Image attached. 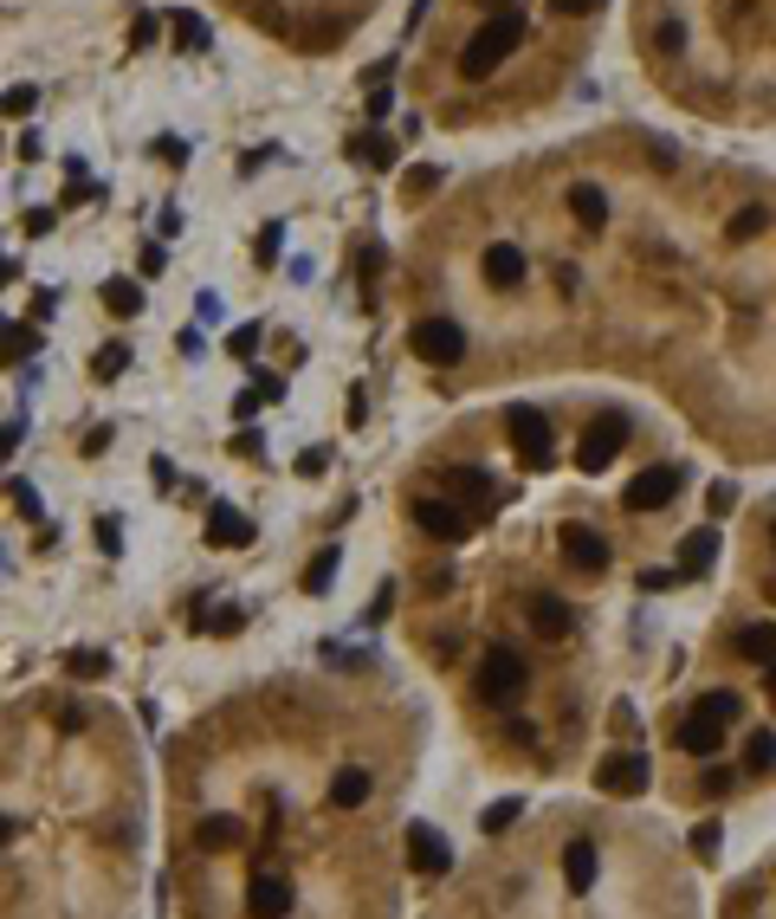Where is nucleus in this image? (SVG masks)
<instances>
[{"label": "nucleus", "mask_w": 776, "mask_h": 919, "mask_svg": "<svg viewBox=\"0 0 776 919\" xmlns=\"http://www.w3.org/2000/svg\"><path fill=\"white\" fill-rule=\"evenodd\" d=\"M673 493H680V467H647L635 486L622 493V505H628V512H660Z\"/></svg>", "instance_id": "1a4fd4ad"}, {"label": "nucleus", "mask_w": 776, "mask_h": 919, "mask_svg": "<svg viewBox=\"0 0 776 919\" xmlns=\"http://www.w3.org/2000/svg\"><path fill=\"white\" fill-rule=\"evenodd\" d=\"M711 558H718V531H686V538H680V570H686V576L711 570Z\"/></svg>", "instance_id": "6ab92c4d"}, {"label": "nucleus", "mask_w": 776, "mask_h": 919, "mask_svg": "<svg viewBox=\"0 0 776 919\" xmlns=\"http://www.w3.org/2000/svg\"><path fill=\"white\" fill-rule=\"evenodd\" d=\"M104 667H111V660H104V654H78V660H71V674H84V680H97V674H104Z\"/></svg>", "instance_id": "ea45409f"}, {"label": "nucleus", "mask_w": 776, "mask_h": 919, "mask_svg": "<svg viewBox=\"0 0 776 919\" xmlns=\"http://www.w3.org/2000/svg\"><path fill=\"white\" fill-rule=\"evenodd\" d=\"M175 39H182L188 53H208V20H201V13H175Z\"/></svg>", "instance_id": "c756f323"}, {"label": "nucleus", "mask_w": 776, "mask_h": 919, "mask_svg": "<svg viewBox=\"0 0 776 919\" xmlns=\"http://www.w3.org/2000/svg\"><path fill=\"white\" fill-rule=\"evenodd\" d=\"M246 914H253V919H285V914H291V881L273 874V868H266V874H253V881H246Z\"/></svg>", "instance_id": "6e6552de"}, {"label": "nucleus", "mask_w": 776, "mask_h": 919, "mask_svg": "<svg viewBox=\"0 0 776 919\" xmlns=\"http://www.w3.org/2000/svg\"><path fill=\"white\" fill-rule=\"evenodd\" d=\"M246 842V829H240V816H201V829H195V849L201 854H227Z\"/></svg>", "instance_id": "ddd939ff"}, {"label": "nucleus", "mask_w": 776, "mask_h": 919, "mask_svg": "<svg viewBox=\"0 0 776 919\" xmlns=\"http://www.w3.org/2000/svg\"><path fill=\"white\" fill-rule=\"evenodd\" d=\"M408 351L433 363V369H453L460 356H466V331L453 324V318H421L415 331H408Z\"/></svg>", "instance_id": "7ed1b4c3"}, {"label": "nucleus", "mask_w": 776, "mask_h": 919, "mask_svg": "<svg viewBox=\"0 0 776 919\" xmlns=\"http://www.w3.org/2000/svg\"><path fill=\"white\" fill-rule=\"evenodd\" d=\"M569 214H576L582 227H602V220H609V195H602L595 182H576V188H569Z\"/></svg>", "instance_id": "aec40b11"}, {"label": "nucleus", "mask_w": 776, "mask_h": 919, "mask_svg": "<svg viewBox=\"0 0 776 919\" xmlns=\"http://www.w3.org/2000/svg\"><path fill=\"white\" fill-rule=\"evenodd\" d=\"M595 783H602L609 796H640V790L653 783V758H647V751H615V758L595 771Z\"/></svg>", "instance_id": "423d86ee"}, {"label": "nucleus", "mask_w": 776, "mask_h": 919, "mask_svg": "<svg viewBox=\"0 0 776 919\" xmlns=\"http://www.w3.org/2000/svg\"><path fill=\"white\" fill-rule=\"evenodd\" d=\"M208 544L227 551V544H253V518H240L233 505H213L208 512Z\"/></svg>", "instance_id": "4468645a"}, {"label": "nucleus", "mask_w": 776, "mask_h": 919, "mask_svg": "<svg viewBox=\"0 0 776 919\" xmlns=\"http://www.w3.org/2000/svg\"><path fill=\"white\" fill-rule=\"evenodd\" d=\"M356 156H362L369 169H395V156H402V149L382 137V130H369V137H356Z\"/></svg>", "instance_id": "b1692460"}, {"label": "nucleus", "mask_w": 776, "mask_h": 919, "mask_svg": "<svg viewBox=\"0 0 776 919\" xmlns=\"http://www.w3.org/2000/svg\"><path fill=\"white\" fill-rule=\"evenodd\" d=\"M557 551H564L576 570H589V576H602V570H609V544H602L589 525H564V531H557Z\"/></svg>", "instance_id": "9b49d317"}, {"label": "nucleus", "mask_w": 776, "mask_h": 919, "mask_svg": "<svg viewBox=\"0 0 776 919\" xmlns=\"http://www.w3.org/2000/svg\"><path fill=\"white\" fill-rule=\"evenodd\" d=\"M771 544H776V525H771Z\"/></svg>", "instance_id": "09e8293b"}, {"label": "nucleus", "mask_w": 776, "mask_h": 919, "mask_svg": "<svg viewBox=\"0 0 776 919\" xmlns=\"http://www.w3.org/2000/svg\"><path fill=\"white\" fill-rule=\"evenodd\" d=\"M518 816H524V796H498L493 809H486V823H479V829H486V836H505Z\"/></svg>", "instance_id": "bb28decb"}, {"label": "nucleus", "mask_w": 776, "mask_h": 919, "mask_svg": "<svg viewBox=\"0 0 776 919\" xmlns=\"http://www.w3.org/2000/svg\"><path fill=\"white\" fill-rule=\"evenodd\" d=\"M771 700H776V667H771Z\"/></svg>", "instance_id": "49530a36"}, {"label": "nucleus", "mask_w": 776, "mask_h": 919, "mask_svg": "<svg viewBox=\"0 0 776 919\" xmlns=\"http://www.w3.org/2000/svg\"><path fill=\"white\" fill-rule=\"evenodd\" d=\"M97 551H104V558H117V551H124V538H117V525H111V518L97 525Z\"/></svg>", "instance_id": "58836bf2"}, {"label": "nucleus", "mask_w": 776, "mask_h": 919, "mask_svg": "<svg viewBox=\"0 0 776 919\" xmlns=\"http://www.w3.org/2000/svg\"><path fill=\"white\" fill-rule=\"evenodd\" d=\"M486 7H511V0H486Z\"/></svg>", "instance_id": "de8ad7c7"}, {"label": "nucleus", "mask_w": 776, "mask_h": 919, "mask_svg": "<svg viewBox=\"0 0 776 919\" xmlns=\"http://www.w3.org/2000/svg\"><path fill=\"white\" fill-rule=\"evenodd\" d=\"M415 525H421L427 538H440V544H460V538L473 531V518H466L453 498H415Z\"/></svg>", "instance_id": "0eeeda50"}, {"label": "nucleus", "mask_w": 776, "mask_h": 919, "mask_svg": "<svg viewBox=\"0 0 776 919\" xmlns=\"http://www.w3.org/2000/svg\"><path fill=\"white\" fill-rule=\"evenodd\" d=\"M279 240H285V227H279V220H273V227L259 233V260H279Z\"/></svg>", "instance_id": "a19ab883"}, {"label": "nucleus", "mask_w": 776, "mask_h": 919, "mask_svg": "<svg viewBox=\"0 0 776 919\" xmlns=\"http://www.w3.org/2000/svg\"><path fill=\"white\" fill-rule=\"evenodd\" d=\"M402 188H408V195H433V188H440V169H433V162L408 169V182H402Z\"/></svg>", "instance_id": "473e14b6"}, {"label": "nucleus", "mask_w": 776, "mask_h": 919, "mask_svg": "<svg viewBox=\"0 0 776 919\" xmlns=\"http://www.w3.org/2000/svg\"><path fill=\"white\" fill-rule=\"evenodd\" d=\"M771 765H776V732L757 725V732L744 738V771H771Z\"/></svg>", "instance_id": "393cba45"}, {"label": "nucleus", "mask_w": 776, "mask_h": 919, "mask_svg": "<svg viewBox=\"0 0 776 919\" xmlns=\"http://www.w3.org/2000/svg\"><path fill=\"white\" fill-rule=\"evenodd\" d=\"M693 719H711V725H731V719H744V700L731 693V687H718V693H706L699 700V712Z\"/></svg>", "instance_id": "5701e85b"}, {"label": "nucleus", "mask_w": 776, "mask_h": 919, "mask_svg": "<svg viewBox=\"0 0 776 919\" xmlns=\"http://www.w3.org/2000/svg\"><path fill=\"white\" fill-rule=\"evenodd\" d=\"M227 351H233V356H253V351H259V324H240V331H233V344H227Z\"/></svg>", "instance_id": "c9c22d12"}, {"label": "nucleus", "mask_w": 776, "mask_h": 919, "mask_svg": "<svg viewBox=\"0 0 776 919\" xmlns=\"http://www.w3.org/2000/svg\"><path fill=\"white\" fill-rule=\"evenodd\" d=\"M693 854H718V829H711V823H699V829H693Z\"/></svg>", "instance_id": "4c0bfd02"}, {"label": "nucleus", "mask_w": 776, "mask_h": 919, "mask_svg": "<svg viewBox=\"0 0 776 919\" xmlns=\"http://www.w3.org/2000/svg\"><path fill=\"white\" fill-rule=\"evenodd\" d=\"M104 305H111L117 318H137V311H142V285H130V279H111V285H104Z\"/></svg>", "instance_id": "a878e982"}, {"label": "nucleus", "mask_w": 776, "mask_h": 919, "mask_svg": "<svg viewBox=\"0 0 776 919\" xmlns=\"http://www.w3.org/2000/svg\"><path fill=\"white\" fill-rule=\"evenodd\" d=\"M233 415H240V422H253V415H259V389H246V395L233 402Z\"/></svg>", "instance_id": "c03bdc74"}, {"label": "nucleus", "mask_w": 776, "mask_h": 919, "mask_svg": "<svg viewBox=\"0 0 776 919\" xmlns=\"http://www.w3.org/2000/svg\"><path fill=\"white\" fill-rule=\"evenodd\" d=\"M440 486H447V498L486 505V498H493V473H479V467H447V473H440Z\"/></svg>", "instance_id": "2eb2a0df"}, {"label": "nucleus", "mask_w": 776, "mask_h": 919, "mask_svg": "<svg viewBox=\"0 0 776 919\" xmlns=\"http://www.w3.org/2000/svg\"><path fill=\"white\" fill-rule=\"evenodd\" d=\"M718 745H725V725H711V719H686L680 725V751L686 758H718Z\"/></svg>", "instance_id": "dca6fc26"}, {"label": "nucleus", "mask_w": 776, "mask_h": 919, "mask_svg": "<svg viewBox=\"0 0 776 919\" xmlns=\"http://www.w3.org/2000/svg\"><path fill=\"white\" fill-rule=\"evenodd\" d=\"M375 273H382V253L369 246V253H362V298H375Z\"/></svg>", "instance_id": "e433bc0d"}, {"label": "nucleus", "mask_w": 776, "mask_h": 919, "mask_svg": "<svg viewBox=\"0 0 776 919\" xmlns=\"http://www.w3.org/2000/svg\"><path fill=\"white\" fill-rule=\"evenodd\" d=\"M731 505H738V486H731V480H718V486H711V512H731Z\"/></svg>", "instance_id": "79ce46f5"}, {"label": "nucleus", "mask_w": 776, "mask_h": 919, "mask_svg": "<svg viewBox=\"0 0 776 919\" xmlns=\"http://www.w3.org/2000/svg\"><path fill=\"white\" fill-rule=\"evenodd\" d=\"M33 104H39V91H33V84H13V91L0 97V111H7V117H26Z\"/></svg>", "instance_id": "2f4dec72"}, {"label": "nucleus", "mask_w": 776, "mask_h": 919, "mask_svg": "<svg viewBox=\"0 0 776 919\" xmlns=\"http://www.w3.org/2000/svg\"><path fill=\"white\" fill-rule=\"evenodd\" d=\"M738 654H744L751 667H776V622H751V629L738 635Z\"/></svg>", "instance_id": "a211bd4d"}, {"label": "nucleus", "mask_w": 776, "mask_h": 919, "mask_svg": "<svg viewBox=\"0 0 776 919\" xmlns=\"http://www.w3.org/2000/svg\"><path fill=\"white\" fill-rule=\"evenodd\" d=\"M595 874H602V854H595V842H569L564 849V881H569V894H589L595 887Z\"/></svg>", "instance_id": "f8f14e48"}, {"label": "nucleus", "mask_w": 776, "mask_h": 919, "mask_svg": "<svg viewBox=\"0 0 776 919\" xmlns=\"http://www.w3.org/2000/svg\"><path fill=\"white\" fill-rule=\"evenodd\" d=\"M505 434H511V447H518V460H524L531 473L551 467V422H544V409H511V415H505Z\"/></svg>", "instance_id": "39448f33"}, {"label": "nucleus", "mask_w": 776, "mask_h": 919, "mask_svg": "<svg viewBox=\"0 0 776 919\" xmlns=\"http://www.w3.org/2000/svg\"><path fill=\"white\" fill-rule=\"evenodd\" d=\"M653 46H660L667 59H673V53H686V26H680V20H667V26L653 33Z\"/></svg>", "instance_id": "f704fd0d"}, {"label": "nucleus", "mask_w": 776, "mask_h": 919, "mask_svg": "<svg viewBox=\"0 0 776 919\" xmlns=\"http://www.w3.org/2000/svg\"><path fill=\"white\" fill-rule=\"evenodd\" d=\"M447 861H453L447 836H440L433 823H408V868H415V874H447Z\"/></svg>", "instance_id": "9d476101"}, {"label": "nucleus", "mask_w": 776, "mask_h": 919, "mask_svg": "<svg viewBox=\"0 0 776 919\" xmlns=\"http://www.w3.org/2000/svg\"><path fill=\"white\" fill-rule=\"evenodd\" d=\"M486 285H498V291L524 285V253H518V246H493V253H486Z\"/></svg>", "instance_id": "f3484780"}, {"label": "nucleus", "mask_w": 776, "mask_h": 919, "mask_svg": "<svg viewBox=\"0 0 776 919\" xmlns=\"http://www.w3.org/2000/svg\"><path fill=\"white\" fill-rule=\"evenodd\" d=\"M602 0H557V13H569V20H582V13H595Z\"/></svg>", "instance_id": "a18cd8bd"}, {"label": "nucleus", "mask_w": 776, "mask_h": 919, "mask_svg": "<svg viewBox=\"0 0 776 919\" xmlns=\"http://www.w3.org/2000/svg\"><path fill=\"white\" fill-rule=\"evenodd\" d=\"M524 687H531V667H524V654L493 647V654L479 660V693H486L493 707H518V700H524Z\"/></svg>", "instance_id": "f03ea898"}, {"label": "nucleus", "mask_w": 776, "mask_h": 919, "mask_svg": "<svg viewBox=\"0 0 776 919\" xmlns=\"http://www.w3.org/2000/svg\"><path fill=\"white\" fill-rule=\"evenodd\" d=\"M369 803V771H337L331 778V809H362Z\"/></svg>", "instance_id": "412c9836"}, {"label": "nucleus", "mask_w": 776, "mask_h": 919, "mask_svg": "<svg viewBox=\"0 0 776 919\" xmlns=\"http://www.w3.org/2000/svg\"><path fill=\"white\" fill-rule=\"evenodd\" d=\"M764 227H771V214H764V208H738V214H731V227H725V233H731V240H757Z\"/></svg>", "instance_id": "7c9ffc66"}, {"label": "nucleus", "mask_w": 776, "mask_h": 919, "mask_svg": "<svg viewBox=\"0 0 776 919\" xmlns=\"http://www.w3.org/2000/svg\"><path fill=\"white\" fill-rule=\"evenodd\" d=\"M124 363H130V351H124V344H104V351H97V376L111 382V376H124Z\"/></svg>", "instance_id": "72a5a7b5"}, {"label": "nucleus", "mask_w": 776, "mask_h": 919, "mask_svg": "<svg viewBox=\"0 0 776 919\" xmlns=\"http://www.w3.org/2000/svg\"><path fill=\"white\" fill-rule=\"evenodd\" d=\"M524 39V13L518 7H498L493 20L466 39V53H460V78H493L498 59H511V46Z\"/></svg>", "instance_id": "f257e3e1"}, {"label": "nucleus", "mask_w": 776, "mask_h": 919, "mask_svg": "<svg viewBox=\"0 0 776 919\" xmlns=\"http://www.w3.org/2000/svg\"><path fill=\"white\" fill-rule=\"evenodd\" d=\"M162 266H169V253H162V246H142V273H149V279H155V273H162Z\"/></svg>", "instance_id": "37998d69"}, {"label": "nucleus", "mask_w": 776, "mask_h": 919, "mask_svg": "<svg viewBox=\"0 0 776 919\" xmlns=\"http://www.w3.org/2000/svg\"><path fill=\"white\" fill-rule=\"evenodd\" d=\"M39 351V337L33 331H20V324H0V363H20V356Z\"/></svg>", "instance_id": "cd10ccee"}, {"label": "nucleus", "mask_w": 776, "mask_h": 919, "mask_svg": "<svg viewBox=\"0 0 776 919\" xmlns=\"http://www.w3.org/2000/svg\"><path fill=\"white\" fill-rule=\"evenodd\" d=\"M531 629H537V635H569V602H557V596H537V602H531Z\"/></svg>", "instance_id": "4be33fe9"}, {"label": "nucleus", "mask_w": 776, "mask_h": 919, "mask_svg": "<svg viewBox=\"0 0 776 919\" xmlns=\"http://www.w3.org/2000/svg\"><path fill=\"white\" fill-rule=\"evenodd\" d=\"M622 447H628V415H622V409H609V415H595V427L582 434V447H576V467H582V473H602V467H609Z\"/></svg>", "instance_id": "20e7f679"}, {"label": "nucleus", "mask_w": 776, "mask_h": 919, "mask_svg": "<svg viewBox=\"0 0 776 919\" xmlns=\"http://www.w3.org/2000/svg\"><path fill=\"white\" fill-rule=\"evenodd\" d=\"M337 564H344L337 551H317L311 570H304V589H311V596H324V589H331V576H337Z\"/></svg>", "instance_id": "c85d7f7f"}]
</instances>
